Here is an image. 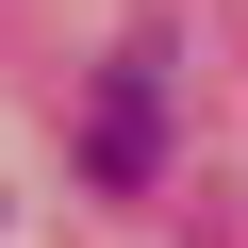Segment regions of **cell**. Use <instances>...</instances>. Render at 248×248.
<instances>
[{
	"instance_id": "6da1fadb",
	"label": "cell",
	"mask_w": 248,
	"mask_h": 248,
	"mask_svg": "<svg viewBox=\"0 0 248 248\" xmlns=\"http://www.w3.org/2000/svg\"><path fill=\"white\" fill-rule=\"evenodd\" d=\"M83 182L99 199H149L166 182V33H133V50L83 83Z\"/></svg>"
}]
</instances>
